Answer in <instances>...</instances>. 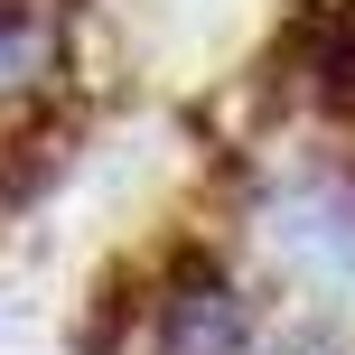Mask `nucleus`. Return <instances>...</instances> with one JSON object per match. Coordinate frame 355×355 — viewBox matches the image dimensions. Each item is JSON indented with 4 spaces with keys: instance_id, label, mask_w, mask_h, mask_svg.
<instances>
[{
    "instance_id": "3",
    "label": "nucleus",
    "mask_w": 355,
    "mask_h": 355,
    "mask_svg": "<svg viewBox=\"0 0 355 355\" xmlns=\"http://www.w3.org/2000/svg\"><path fill=\"white\" fill-rule=\"evenodd\" d=\"M66 56V0H0V112L28 103Z\"/></svg>"
},
{
    "instance_id": "1",
    "label": "nucleus",
    "mask_w": 355,
    "mask_h": 355,
    "mask_svg": "<svg viewBox=\"0 0 355 355\" xmlns=\"http://www.w3.org/2000/svg\"><path fill=\"white\" fill-rule=\"evenodd\" d=\"M281 66L300 75L327 112L355 122V0H309V10L290 19V37H281Z\"/></svg>"
},
{
    "instance_id": "2",
    "label": "nucleus",
    "mask_w": 355,
    "mask_h": 355,
    "mask_svg": "<svg viewBox=\"0 0 355 355\" xmlns=\"http://www.w3.org/2000/svg\"><path fill=\"white\" fill-rule=\"evenodd\" d=\"M159 355H243V300L215 281V262H187L159 300Z\"/></svg>"
}]
</instances>
